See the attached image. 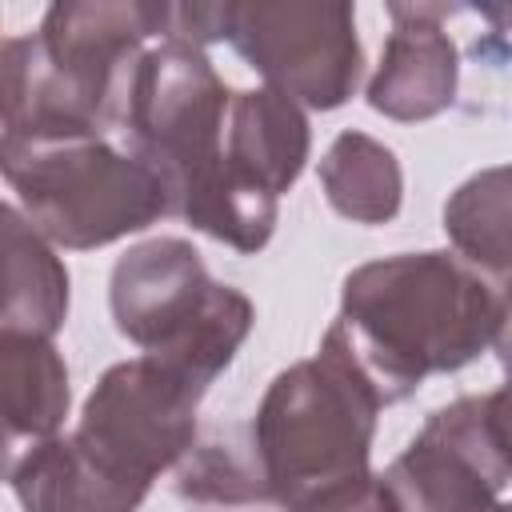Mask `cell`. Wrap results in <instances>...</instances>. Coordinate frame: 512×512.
<instances>
[{
	"mask_svg": "<svg viewBox=\"0 0 512 512\" xmlns=\"http://www.w3.org/2000/svg\"><path fill=\"white\" fill-rule=\"evenodd\" d=\"M12 488L24 512H136L124 492H116L68 436H52L20 460Z\"/></svg>",
	"mask_w": 512,
	"mask_h": 512,
	"instance_id": "2e32d148",
	"label": "cell"
},
{
	"mask_svg": "<svg viewBox=\"0 0 512 512\" xmlns=\"http://www.w3.org/2000/svg\"><path fill=\"white\" fill-rule=\"evenodd\" d=\"M508 292L456 252H400L344 276L332 340L380 404L408 400L424 376L460 372L504 344Z\"/></svg>",
	"mask_w": 512,
	"mask_h": 512,
	"instance_id": "6da1fadb",
	"label": "cell"
},
{
	"mask_svg": "<svg viewBox=\"0 0 512 512\" xmlns=\"http://www.w3.org/2000/svg\"><path fill=\"white\" fill-rule=\"evenodd\" d=\"M508 168H484L472 180H464L448 204H444V232L464 264L484 272L488 280L508 288V220H512V196H508Z\"/></svg>",
	"mask_w": 512,
	"mask_h": 512,
	"instance_id": "e0dca14e",
	"label": "cell"
},
{
	"mask_svg": "<svg viewBox=\"0 0 512 512\" xmlns=\"http://www.w3.org/2000/svg\"><path fill=\"white\" fill-rule=\"evenodd\" d=\"M380 480L400 512H512L504 388L436 408Z\"/></svg>",
	"mask_w": 512,
	"mask_h": 512,
	"instance_id": "ba28073f",
	"label": "cell"
},
{
	"mask_svg": "<svg viewBox=\"0 0 512 512\" xmlns=\"http://www.w3.org/2000/svg\"><path fill=\"white\" fill-rule=\"evenodd\" d=\"M224 40L300 108L332 112L352 100L364 48L352 4L244 0L224 4Z\"/></svg>",
	"mask_w": 512,
	"mask_h": 512,
	"instance_id": "52a82bcc",
	"label": "cell"
},
{
	"mask_svg": "<svg viewBox=\"0 0 512 512\" xmlns=\"http://www.w3.org/2000/svg\"><path fill=\"white\" fill-rule=\"evenodd\" d=\"M0 176L20 196L32 228L48 244L76 252L104 248L168 216L164 192L144 160L104 136H0Z\"/></svg>",
	"mask_w": 512,
	"mask_h": 512,
	"instance_id": "5b68a950",
	"label": "cell"
},
{
	"mask_svg": "<svg viewBox=\"0 0 512 512\" xmlns=\"http://www.w3.org/2000/svg\"><path fill=\"white\" fill-rule=\"evenodd\" d=\"M320 184L328 204L356 224H388L404 200V172L396 152L356 128L328 144L320 160Z\"/></svg>",
	"mask_w": 512,
	"mask_h": 512,
	"instance_id": "9a60e30c",
	"label": "cell"
},
{
	"mask_svg": "<svg viewBox=\"0 0 512 512\" xmlns=\"http://www.w3.org/2000/svg\"><path fill=\"white\" fill-rule=\"evenodd\" d=\"M72 404L68 364L48 336L0 332V480L60 436Z\"/></svg>",
	"mask_w": 512,
	"mask_h": 512,
	"instance_id": "4fadbf2b",
	"label": "cell"
},
{
	"mask_svg": "<svg viewBox=\"0 0 512 512\" xmlns=\"http://www.w3.org/2000/svg\"><path fill=\"white\" fill-rule=\"evenodd\" d=\"M68 320V268L32 220L0 200V332L56 336Z\"/></svg>",
	"mask_w": 512,
	"mask_h": 512,
	"instance_id": "5bb4252c",
	"label": "cell"
},
{
	"mask_svg": "<svg viewBox=\"0 0 512 512\" xmlns=\"http://www.w3.org/2000/svg\"><path fill=\"white\" fill-rule=\"evenodd\" d=\"M308 148H312L308 116L284 92L260 84L228 96L224 168L240 188L280 200L300 180L308 164Z\"/></svg>",
	"mask_w": 512,
	"mask_h": 512,
	"instance_id": "7c38bea8",
	"label": "cell"
},
{
	"mask_svg": "<svg viewBox=\"0 0 512 512\" xmlns=\"http://www.w3.org/2000/svg\"><path fill=\"white\" fill-rule=\"evenodd\" d=\"M172 4L144 0H60L40 20L44 52L92 96L116 108L144 40H168Z\"/></svg>",
	"mask_w": 512,
	"mask_h": 512,
	"instance_id": "9c48e42d",
	"label": "cell"
},
{
	"mask_svg": "<svg viewBox=\"0 0 512 512\" xmlns=\"http://www.w3.org/2000/svg\"><path fill=\"white\" fill-rule=\"evenodd\" d=\"M304 512H400V508H396L388 484L376 472H364L360 480H348L344 488L328 492L324 500H316Z\"/></svg>",
	"mask_w": 512,
	"mask_h": 512,
	"instance_id": "d6986e66",
	"label": "cell"
},
{
	"mask_svg": "<svg viewBox=\"0 0 512 512\" xmlns=\"http://www.w3.org/2000/svg\"><path fill=\"white\" fill-rule=\"evenodd\" d=\"M200 400L204 388L176 368L152 356L120 360L88 392L68 440L116 492L144 504L152 480L192 448Z\"/></svg>",
	"mask_w": 512,
	"mask_h": 512,
	"instance_id": "8992f818",
	"label": "cell"
},
{
	"mask_svg": "<svg viewBox=\"0 0 512 512\" xmlns=\"http://www.w3.org/2000/svg\"><path fill=\"white\" fill-rule=\"evenodd\" d=\"M112 104L76 84L40 44V36H12L0 44V136L8 140H72L104 136Z\"/></svg>",
	"mask_w": 512,
	"mask_h": 512,
	"instance_id": "8fae6325",
	"label": "cell"
},
{
	"mask_svg": "<svg viewBox=\"0 0 512 512\" xmlns=\"http://www.w3.org/2000/svg\"><path fill=\"white\" fill-rule=\"evenodd\" d=\"M112 320L144 356L176 368L204 392L252 332V300L208 276L200 252L180 236L128 248L108 284Z\"/></svg>",
	"mask_w": 512,
	"mask_h": 512,
	"instance_id": "277c9868",
	"label": "cell"
},
{
	"mask_svg": "<svg viewBox=\"0 0 512 512\" xmlns=\"http://www.w3.org/2000/svg\"><path fill=\"white\" fill-rule=\"evenodd\" d=\"M380 408L372 384L332 340H320L312 360L284 368L248 428L268 500L284 512H304L372 472L368 456Z\"/></svg>",
	"mask_w": 512,
	"mask_h": 512,
	"instance_id": "3957f363",
	"label": "cell"
},
{
	"mask_svg": "<svg viewBox=\"0 0 512 512\" xmlns=\"http://www.w3.org/2000/svg\"><path fill=\"white\" fill-rule=\"evenodd\" d=\"M176 492L196 508H224V512H260L268 508V488L260 476V464L252 456V444L232 440H208L192 444L176 472Z\"/></svg>",
	"mask_w": 512,
	"mask_h": 512,
	"instance_id": "ac0fdd59",
	"label": "cell"
},
{
	"mask_svg": "<svg viewBox=\"0 0 512 512\" xmlns=\"http://www.w3.org/2000/svg\"><path fill=\"white\" fill-rule=\"evenodd\" d=\"M392 32L368 80V104L400 124L432 120L456 100L460 52L444 32L440 4H388Z\"/></svg>",
	"mask_w": 512,
	"mask_h": 512,
	"instance_id": "30bf717a",
	"label": "cell"
},
{
	"mask_svg": "<svg viewBox=\"0 0 512 512\" xmlns=\"http://www.w3.org/2000/svg\"><path fill=\"white\" fill-rule=\"evenodd\" d=\"M228 96L232 92L216 76L204 48L160 40L136 56L124 80L120 120L128 152L144 160L164 192V212L252 256L272 240L280 200L248 192L228 176Z\"/></svg>",
	"mask_w": 512,
	"mask_h": 512,
	"instance_id": "7a4b0ae2",
	"label": "cell"
}]
</instances>
